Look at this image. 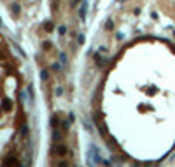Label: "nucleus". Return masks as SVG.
Listing matches in <instances>:
<instances>
[{"label":"nucleus","mask_w":175,"mask_h":167,"mask_svg":"<svg viewBox=\"0 0 175 167\" xmlns=\"http://www.w3.org/2000/svg\"><path fill=\"white\" fill-rule=\"evenodd\" d=\"M86 7H88V2H82V5H81V11H79V14H81V19H84V16H86Z\"/></svg>","instance_id":"obj_1"},{"label":"nucleus","mask_w":175,"mask_h":167,"mask_svg":"<svg viewBox=\"0 0 175 167\" xmlns=\"http://www.w3.org/2000/svg\"><path fill=\"white\" fill-rule=\"evenodd\" d=\"M60 62H61V64H67V56H65L63 53H61V55H60Z\"/></svg>","instance_id":"obj_2"},{"label":"nucleus","mask_w":175,"mask_h":167,"mask_svg":"<svg viewBox=\"0 0 175 167\" xmlns=\"http://www.w3.org/2000/svg\"><path fill=\"white\" fill-rule=\"evenodd\" d=\"M4 109H11V102L9 100H4Z\"/></svg>","instance_id":"obj_3"},{"label":"nucleus","mask_w":175,"mask_h":167,"mask_svg":"<svg viewBox=\"0 0 175 167\" xmlns=\"http://www.w3.org/2000/svg\"><path fill=\"white\" fill-rule=\"evenodd\" d=\"M58 153L60 155H65V148H63V146H60V148H58Z\"/></svg>","instance_id":"obj_4"}]
</instances>
